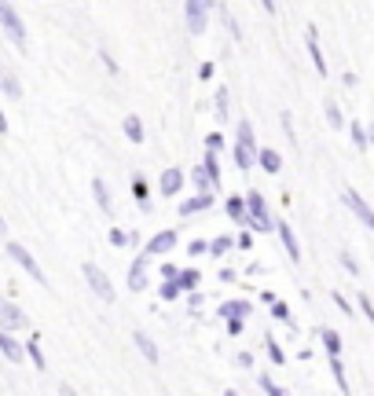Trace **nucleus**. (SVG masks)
I'll return each instance as SVG.
<instances>
[{
    "instance_id": "18",
    "label": "nucleus",
    "mask_w": 374,
    "mask_h": 396,
    "mask_svg": "<svg viewBox=\"0 0 374 396\" xmlns=\"http://www.w3.org/2000/svg\"><path fill=\"white\" fill-rule=\"evenodd\" d=\"M330 374H334V382L338 389L349 396V378H345V363H341V356H330Z\"/></svg>"
},
{
    "instance_id": "48",
    "label": "nucleus",
    "mask_w": 374,
    "mask_h": 396,
    "mask_svg": "<svg viewBox=\"0 0 374 396\" xmlns=\"http://www.w3.org/2000/svg\"><path fill=\"white\" fill-rule=\"evenodd\" d=\"M227 33H232V37H235V41H239V37H242V29H239V26H235V19H227Z\"/></svg>"
},
{
    "instance_id": "38",
    "label": "nucleus",
    "mask_w": 374,
    "mask_h": 396,
    "mask_svg": "<svg viewBox=\"0 0 374 396\" xmlns=\"http://www.w3.org/2000/svg\"><path fill=\"white\" fill-rule=\"evenodd\" d=\"M338 257H341V268H345V272H352V275L360 272V264H356V260H352L349 253H338Z\"/></svg>"
},
{
    "instance_id": "28",
    "label": "nucleus",
    "mask_w": 374,
    "mask_h": 396,
    "mask_svg": "<svg viewBox=\"0 0 374 396\" xmlns=\"http://www.w3.org/2000/svg\"><path fill=\"white\" fill-rule=\"evenodd\" d=\"M180 293H184V286L176 283V279H166V286H161V301H176Z\"/></svg>"
},
{
    "instance_id": "43",
    "label": "nucleus",
    "mask_w": 374,
    "mask_h": 396,
    "mask_svg": "<svg viewBox=\"0 0 374 396\" xmlns=\"http://www.w3.org/2000/svg\"><path fill=\"white\" fill-rule=\"evenodd\" d=\"M334 301H338V308L345 312V316H352V305H349V301H345V297H341V293H334Z\"/></svg>"
},
{
    "instance_id": "20",
    "label": "nucleus",
    "mask_w": 374,
    "mask_h": 396,
    "mask_svg": "<svg viewBox=\"0 0 374 396\" xmlns=\"http://www.w3.org/2000/svg\"><path fill=\"white\" fill-rule=\"evenodd\" d=\"M235 161H239V169H253V161H257L253 147H246V143H235Z\"/></svg>"
},
{
    "instance_id": "42",
    "label": "nucleus",
    "mask_w": 374,
    "mask_h": 396,
    "mask_svg": "<svg viewBox=\"0 0 374 396\" xmlns=\"http://www.w3.org/2000/svg\"><path fill=\"white\" fill-rule=\"evenodd\" d=\"M100 59H103V66H107V70H110V74H118V62H114V59H110V52H100Z\"/></svg>"
},
{
    "instance_id": "8",
    "label": "nucleus",
    "mask_w": 374,
    "mask_h": 396,
    "mask_svg": "<svg viewBox=\"0 0 374 396\" xmlns=\"http://www.w3.org/2000/svg\"><path fill=\"white\" fill-rule=\"evenodd\" d=\"M158 187H161V194H166V198H176V194H180V187H184V173L180 169H166V173H161V180H158Z\"/></svg>"
},
{
    "instance_id": "34",
    "label": "nucleus",
    "mask_w": 374,
    "mask_h": 396,
    "mask_svg": "<svg viewBox=\"0 0 374 396\" xmlns=\"http://www.w3.org/2000/svg\"><path fill=\"white\" fill-rule=\"evenodd\" d=\"M265 345H268V356H272V363H286V356H283V349L275 345V338H265Z\"/></svg>"
},
{
    "instance_id": "51",
    "label": "nucleus",
    "mask_w": 374,
    "mask_h": 396,
    "mask_svg": "<svg viewBox=\"0 0 374 396\" xmlns=\"http://www.w3.org/2000/svg\"><path fill=\"white\" fill-rule=\"evenodd\" d=\"M224 396H239V392H235V389H224Z\"/></svg>"
},
{
    "instance_id": "2",
    "label": "nucleus",
    "mask_w": 374,
    "mask_h": 396,
    "mask_svg": "<svg viewBox=\"0 0 374 396\" xmlns=\"http://www.w3.org/2000/svg\"><path fill=\"white\" fill-rule=\"evenodd\" d=\"M4 253H8L15 264H19V268H26V272H29V279H34L37 286H48V279H44V272H41V264H37L34 257H29V250H26V246H19V242H8V246H4Z\"/></svg>"
},
{
    "instance_id": "19",
    "label": "nucleus",
    "mask_w": 374,
    "mask_h": 396,
    "mask_svg": "<svg viewBox=\"0 0 374 396\" xmlns=\"http://www.w3.org/2000/svg\"><path fill=\"white\" fill-rule=\"evenodd\" d=\"M246 209H250V206H246V198H239V194H235V198H227V217H232V220H250V217H246Z\"/></svg>"
},
{
    "instance_id": "33",
    "label": "nucleus",
    "mask_w": 374,
    "mask_h": 396,
    "mask_svg": "<svg viewBox=\"0 0 374 396\" xmlns=\"http://www.w3.org/2000/svg\"><path fill=\"white\" fill-rule=\"evenodd\" d=\"M176 283H180L184 290H194V283H199V272L187 268V272H180V279H176Z\"/></svg>"
},
{
    "instance_id": "26",
    "label": "nucleus",
    "mask_w": 374,
    "mask_h": 396,
    "mask_svg": "<svg viewBox=\"0 0 374 396\" xmlns=\"http://www.w3.org/2000/svg\"><path fill=\"white\" fill-rule=\"evenodd\" d=\"M257 385H261V392H265V396H286V389H283V385H275L268 374H261V378H257Z\"/></svg>"
},
{
    "instance_id": "5",
    "label": "nucleus",
    "mask_w": 374,
    "mask_h": 396,
    "mask_svg": "<svg viewBox=\"0 0 374 396\" xmlns=\"http://www.w3.org/2000/svg\"><path fill=\"white\" fill-rule=\"evenodd\" d=\"M81 272H85V279H88V286H92V293L95 297H100V301H114V286H110V279H107V272L100 268V264H92V260H85V268H81Z\"/></svg>"
},
{
    "instance_id": "15",
    "label": "nucleus",
    "mask_w": 374,
    "mask_h": 396,
    "mask_svg": "<svg viewBox=\"0 0 374 396\" xmlns=\"http://www.w3.org/2000/svg\"><path fill=\"white\" fill-rule=\"evenodd\" d=\"M133 341H136V349H140L143 356H147V363H158V345H154L147 334H143V330H136V334H133Z\"/></svg>"
},
{
    "instance_id": "40",
    "label": "nucleus",
    "mask_w": 374,
    "mask_h": 396,
    "mask_svg": "<svg viewBox=\"0 0 374 396\" xmlns=\"http://www.w3.org/2000/svg\"><path fill=\"white\" fill-rule=\"evenodd\" d=\"M110 242H114V246H125V242H128V235H125V231H118V227H114V231H110Z\"/></svg>"
},
{
    "instance_id": "47",
    "label": "nucleus",
    "mask_w": 374,
    "mask_h": 396,
    "mask_svg": "<svg viewBox=\"0 0 374 396\" xmlns=\"http://www.w3.org/2000/svg\"><path fill=\"white\" fill-rule=\"evenodd\" d=\"M239 367H253V356L250 352H239Z\"/></svg>"
},
{
    "instance_id": "27",
    "label": "nucleus",
    "mask_w": 374,
    "mask_h": 396,
    "mask_svg": "<svg viewBox=\"0 0 374 396\" xmlns=\"http://www.w3.org/2000/svg\"><path fill=\"white\" fill-rule=\"evenodd\" d=\"M235 143H246V147H257V140H253V125L246 121V118H242L239 121V140Z\"/></svg>"
},
{
    "instance_id": "13",
    "label": "nucleus",
    "mask_w": 374,
    "mask_h": 396,
    "mask_svg": "<svg viewBox=\"0 0 374 396\" xmlns=\"http://www.w3.org/2000/svg\"><path fill=\"white\" fill-rule=\"evenodd\" d=\"M275 231H279V239H283V246H286V253L298 260V257H301V246H298V239H294V227L279 220V224H275Z\"/></svg>"
},
{
    "instance_id": "30",
    "label": "nucleus",
    "mask_w": 374,
    "mask_h": 396,
    "mask_svg": "<svg viewBox=\"0 0 374 396\" xmlns=\"http://www.w3.org/2000/svg\"><path fill=\"white\" fill-rule=\"evenodd\" d=\"M272 316L279 319V323H286V326H294V316H290V308H286L283 301H275V305H272Z\"/></svg>"
},
{
    "instance_id": "46",
    "label": "nucleus",
    "mask_w": 374,
    "mask_h": 396,
    "mask_svg": "<svg viewBox=\"0 0 374 396\" xmlns=\"http://www.w3.org/2000/svg\"><path fill=\"white\" fill-rule=\"evenodd\" d=\"M220 140H224V136H220V132H213V136H209V140H206V143H209V151H217V147H220Z\"/></svg>"
},
{
    "instance_id": "29",
    "label": "nucleus",
    "mask_w": 374,
    "mask_h": 396,
    "mask_svg": "<svg viewBox=\"0 0 374 396\" xmlns=\"http://www.w3.org/2000/svg\"><path fill=\"white\" fill-rule=\"evenodd\" d=\"M4 95H8V99H19V95H22L19 81H15V74H8V70H4Z\"/></svg>"
},
{
    "instance_id": "24",
    "label": "nucleus",
    "mask_w": 374,
    "mask_h": 396,
    "mask_svg": "<svg viewBox=\"0 0 374 396\" xmlns=\"http://www.w3.org/2000/svg\"><path fill=\"white\" fill-rule=\"evenodd\" d=\"M349 136H352L356 147H367V143H370V132H367L360 121H352V125H349Z\"/></svg>"
},
{
    "instance_id": "41",
    "label": "nucleus",
    "mask_w": 374,
    "mask_h": 396,
    "mask_svg": "<svg viewBox=\"0 0 374 396\" xmlns=\"http://www.w3.org/2000/svg\"><path fill=\"white\" fill-rule=\"evenodd\" d=\"M227 334L239 338V334H242V319H227Z\"/></svg>"
},
{
    "instance_id": "52",
    "label": "nucleus",
    "mask_w": 374,
    "mask_h": 396,
    "mask_svg": "<svg viewBox=\"0 0 374 396\" xmlns=\"http://www.w3.org/2000/svg\"><path fill=\"white\" fill-rule=\"evenodd\" d=\"M370 147H374V128H370Z\"/></svg>"
},
{
    "instance_id": "3",
    "label": "nucleus",
    "mask_w": 374,
    "mask_h": 396,
    "mask_svg": "<svg viewBox=\"0 0 374 396\" xmlns=\"http://www.w3.org/2000/svg\"><path fill=\"white\" fill-rule=\"evenodd\" d=\"M209 8H213V0H184V11H187V29L194 37H202L206 26H209Z\"/></svg>"
},
{
    "instance_id": "35",
    "label": "nucleus",
    "mask_w": 374,
    "mask_h": 396,
    "mask_svg": "<svg viewBox=\"0 0 374 396\" xmlns=\"http://www.w3.org/2000/svg\"><path fill=\"white\" fill-rule=\"evenodd\" d=\"M327 121H330L334 128H341V110H338V103H327Z\"/></svg>"
},
{
    "instance_id": "21",
    "label": "nucleus",
    "mask_w": 374,
    "mask_h": 396,
    "mask_svg": "<svg viewBox=\"0 0 374 396\" xmlns=\"http://www.w3.org/2000/svg\"><path fill=\"white\" fill-rule=\"evenodd\" d=\"M92 194H95V202H100V209H103V213H110V191H107V184H103L100 176L92 180Z\"/></svg>"
},
{
    "instance_id": "39",
    "label": "nucleus",
    "mask_w": 374,
    "mask_h": 396,
    "mask_svg": "<svg viewBox=\"0 0 374 396\" xmlns=\"http://www.w3.org/2000/svg\"><path fill=\"white\" fill-rule=\"evenodd\" d=\"M360 308H363V316L374 323V305H370V297H367V293H360Z\"/></svg>"
},
{
    "instance_id": "25",
    "label": "nucleus",
    "mask_w": 374,
    "mask_h": 396,
    "mask_svg": "<svg viewBox=\"0 0 374 396\" xmlns=\"http://www.w3.org/2000/svg\"><path fill=\"white\" fill-rule=\"evenodd\" d=\"M323 345H327V352L330 356H341V338H338V330H323Z\"/></svg>"
},
{
    "instance_id": "44",
    "label": "nucleus",
    "mask_w": 374,
    "mask_h": 396,
    "mask_svg": "<svg viewBox=\"0 0 374 396\" xmlns=\"http://www.w3.org/2000/svg\"><path fill=\"white\" fill-rule=\"evenodd\" d=\"M279 121H283V132H286V136H290V140H294V125H290V114H283V118H279Z\"/></svg>"
},
{
    "instance_id": "32",
    "label": "nucleus",
    "mask_w": 374,
    "mask_h": 396,
    "mask_svg": "<svg viewBox=\"0 0 374 396\" xmlns=\"http://www.w3.org/2000/svg\"><path fill=\"white\" fill-rule=\"evenodd\" d=\"M133 191H136V202L143 206V209H151V198H147V187H143V180L136 176V184H133Z\"/></svg>"
},
{
    "instance_id": "4",
    "label": "nucleus",
    "mask_w": 374,
    "mask_h": 396,
    "mask_svg": "<svg viewBox=\"0 0 374 396\" xmlns=\"http://www.w3.org/2000/svg\"><path fill=\"white\" fill-rule=\"evenodd\" d=\"M246 206H250V227L253 231H275V224H272V213H268V206H265V194H257V191H250L246 194Z\"/></svg>"
},
{
    "instance_id": "23",
    "label": "nucleus",
    "mask_w": 374,
    "mask_h": 396,
    "mask_svg": "<svg viewBox=\"0 0 374 396\" xmlns=\"http://www.w3.org/2000/svg\"><path fill=\"white\" fill-rule=\"evenodd\" d=\"M26 352H29V359H34V367H37V371L48 367V363H44V352H41V345H37V338H29V341H26Z\"/></svg>"
},
{
    "instance_id": "22",
    "label": "nucleus",
    "mask_w": 374,
    "mask_h": 396,
    "mask_svg": "<svg viewBox=\"0 0 374 396\" xmlns=\"http://www.w3.org/2000/svg\"><path fill=\"white\" fill-rule=\"evenodd\" d=\"M125 136L133 143H143V125H140L136 114H128V118H125Z\"/></svg>"
},
{
    "instance_id": "17",
    "label": "nucleus",
    "mask_w": 374,
    "mask_h": 396,
    "mask_svg": "<svg viewBox=\"0 0 374 396\" xmlns=\"http://www.w3.org/2000/svg\"><path fill=\"white\" fill-rule=\"evenodd\" d=\"M250 312V301H227V305H220V316L224 319H242Z\"/></svg>"
},
{
    "instance_id": "9",
    "label": "nucleus",
    "mask_w": 374,
    "mask_h": 396,
    "mask_svg": "<svg viewBox=\"0 0 374 396\" xmlns=\"http://www.w3.org/2000/svg\"><path fill=\"white\" fill-rule=\"evenodd\" d=\"M147 286V253L133 260V268H128V290H143Z\"/></svg>"
},
{
    "instance_id": "14",
    "label": "nucleus",
    "mask_w": 374,
    "mask_h": 396,
    "mask_svg": "<svg viewBox=\"0 0 374 396\" xmlns=\"http://www.w3.org/2000/svg\"><path fill=\"white\" fill-rule=\"evenodd\" d=\"M257 161L265 165V173H279L283 169V154L272 151V147H261V151H257Z\"/></svg>"
},
{
    "instance_id": "37",
    "label": "nucleus",
    "mask_w": 374,
    "mask_h": 396,
    "mask_svg": "<svg viewBox=\"0 0 374 396\" xmlns=\"http://www.w3.org/2000/svg\"><path fill=\"white\" fill-rule=\"evenodd\" d=\"M217 118H227V92H217Z\"/></svg>"
},
{
    "instance_id": "7",
    "label": "nucleus",
    "mask_w": 374,
    "mask_h": 396,
    "mask_svg": "<svg viewBox=\"0 0 374 396\" xmlns=\"http://www.w3.org/2000/svg\"><path fill=\"white\" fill-rule=\"evenodd\" d=\"M173 246H176V227H166V231H158V235L147 242V250H143V253H147V257H161V253H169Z\"/></svg>"
},
{
    "instance_id": "16",
    "label": "nucleus",
    "mask_w": 374,
    "mask_h": 396,
    "mask_svg": "<svg viewBox=\"0 0 374 396\" xmlns=\"http://www.w3.org/2000/svg\"><path fill=\"white\" fill-rule=\"evenodd\" d=\"M22 323V312L19 308H15L11 301H4V305H0V326H4V330H11V326H19Z\"/></svg>"
},
{
    "instance_id": "49",
    "label": "nucleus",
    "mask_w": 374,
    "mask_h": 396,
    "mask_svg": "<svg viewBox=\"0 0 374 396\" xmlns=\"http://www.w3.org/2000/svg\"><path fill=\"white\" fill-rule=\"evenodd\" d=\"M59 396H77V389H74V385H67V382H62V385H59Z\"/></svg>"
},
{
    "instance_id": "11",
    "label": "nucleus",
    "mask_w": 374,
    "mask_h": 396,
    "mask_svg": "<svg viewBox=\"0 0 374 396\" xmlns=\"http://www.w3.org/2000/svg\"><path fill=\"white\" fill-rule=\"evenodd\" d=\"M209 206H213V194H209V191H199L194 198H187V202H180V213H184V217H191V213H199V209H209Z\"/></svg>"
},
{
    "instance_id": "12",
    "label": "nucleus",
    "mask_w": 374,
    "mask_h": 396,
    "mask_svg": "<svg viewBox=\"0 0 374 396\" xmlns=\"http://www.w3.org/2000/svg\"><path fill=\"white\" fill-rule=\"evenodd\" d=\"M305 41H308V52H312V62H316V70L327 77V59H323V48H319V37H316V29H308L305 33Z\"/></svg>"
},
{
    "instance_id": "50",
    "label": "nucleus",
    "mask_w": 374,
    "mask_h": 396,
    "mask_svg": "<svg viewBox=\"0 0 374 396\" xmlns=\"http://www.w3.org/2000/svg\"><path fill=\"white\" fill-rule=\"evenodd\" d=\"M261 4H265V11H268V15H275V0H261Z\"/></svg>"
},
{
    "instance_id": "10",
    "label": "nucleus",
    "mask_w": 374,
    "mask_h": 396,
    "mask_svg": "<svg viewBox=\"0 0 374 396\" xmlns=\"http://www.w3.org/2000/svg\"><path fill=\"white\" fill-rule=\"evenodd\" d=\"M0 352H4V359H11V363H22V345L11 338V330H0Z\"/></svg>"
},
{
    "instance_id": "45",
    "label": "nucleus",
    "mask_w": 374,
    "mask_h": 396,
    "mask_svg": "<svg viewBox=\"0 0 374 396\" xmlns=\"http://www.w3.org/2000/svg\"><path fill=\"white\" fill-rule=\"evenodd\" d=\"M199 77H202V81H209V77H213V62H202V70H199Z\"/></svg>"
},
{
    "instance_id": "6",
    "label": "nucleus",
    "mask_w": 374,
    "mask_h": 396,
    "mask_svg": "<svg viewBox=\"0 0 374 396\" xmlns=\"http://www.w3.org/2000/svg\"><path fill=\"white\" fill-rule=\"evenodd\" d=\"M341 202H345V206H349V209L356 213V217H360V220H363V224H367V227L374 231V209H370V206L363 202L360 194H356V191H345V194H341Z\"/></svg>"
},
{
    "instance_id": "31",
    "label": "nucleus",
    "mask_w": 374,
    "mask_h": 396,
    "mask_svg": "<svg viewBox=\"0 0 374 396\" xmlns=\"http://www.w3.org/2000/svg\"><path fill=\"white\" fill-rule=\"evenodd\" d=\"M194 184H199V191H209V187H213V180H209L206 165H199V169H194Z\"/></svg>"
},
{
    "instance_id": "36",
    "label": "nucleus",
    "mask_w": 374,
    "mask_h": 396,
    "mask_svg": "<svg viewBox=\"0 0 374 396\" xmlns=\"http://www.w3.org/2000/svg\"><path fill=\"white\" fill-rule=\"evenodd\" d=\"M209 250H213V253H227V250H232V239H213V242H209Z\"/></svg>"
},
{
    "instance_id": "1",
    "label": "nucleus",
    "mask_w": 374,
    "mask_h": 396,
    "mask_svg": "<svg viewBox=\"0 0 374 396\" xmlns=\"http://www.w3.org/2000/svg\"><path fill=\"white\" fill-rule=\"evenodd\" d=\"M0 22H4V33H8V41L19 48V52H26L29 41H26V26L19 19V11H15L11 0H0Z\"/></svg>"
}]
</instances>
